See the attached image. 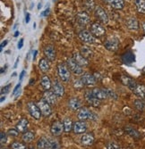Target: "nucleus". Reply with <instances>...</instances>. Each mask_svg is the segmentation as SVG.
<instances>
[{"label":"nucleus","instance_id":"nucleus-1","mask_svg":"<svg viewBox=\"0 0 145 149\" xmlns=\"http://www.w3.org/2000/svg\"><path fill=\"white\" fill-rule=\"evenodd\" d=\"M57 72L60 79L64 82H67L70 79V72L68 70V66H67L64 63H59L57 65Z\"/></svg>","mask_w":145,"mask_h":149},{"label":"nucleus","instance_id":"nucleus-2","mask_svg":"<svg viewBox=\"0 0 145 149\" xmlns=\"http://www.w3.org/2000/svg\"><path fill=\"white\" fill-rule=\"evenodd\" d=\"M78 119L81 120H96L98 119V116L90 111H89L87 108H82L78 113Z\"/></svg>","mask_w":145,"mask_h":149},{"label":"nucleus","instance_id":"nucleus-3","mask_svg":"<svg viewBox=\"0 0 145 149\" xmlns=\"http://www.w3.org/2000/svg\"><path fill=\"white\" fill-rule=\"evenodd\" d=\"M90 32L92 33V35H93L94 37L101 38L105 35L106 31H105L104 27L100 23L94 22V23H92V25L90 26Z\"/></svg>","mask_w":145,"mask_h":149},{"label":"nucleus","instance_id":"nucleus-4","mask_svg":"<svg viewBox=\"0 0 145 149\" xmlns=\"http://www.w3.org/2000/svg\"><path fill=\"white\" fill-rule=\"evenodd\" d=\"M104 46L108 50L115 52L118 49V47H119V40H118L117 38H115V37L109 38L105 41Z\"/></svg>","mask_w":145,"mask_h":149},{"label":"nucleus","instance_id":"nucleus-5","mask_svg":"<svg viewBox=\"0 0 145 149\" xmlns=\"http://www.w3.org/2000/svg\"><path fill=\"white\" fill-rule=\"evenodd\" d=\"M78 37L83 42L87 43V44H92L95 42V37L92 35L91 32L88 31H82L79 32Z\"/></svg>","mask_w":145,"mask_h":149},{"label":"nucleus","instance_id":"nucleus-6","mask_svg":"<svg viewBox=\"0 0 145 149\" xmlns=\"http://www.w3.org/2000/svg\"><path fill=\"white\" fill-rule=\"evenodd\" d=\"M28 110H29V113L36 120H39L41 117V109H39V107L38 106V104L32 103V102H30L28 103Z\"/></svg>","mask_w":145,"mask_h":149},{"label":"nucleus","instance_id":"nucleus-7","mask_svg":"<svg viewBox=\"0 0 145 149\" xmlns=\"http://www.w3.org/2000/svg\"><path fill=\"white\" fill-rule=\"evenodd\" d=\"M67 66L68 68L74 73V74H82L83 73V68L81 65H79L75 60L72 57V58H68L67 59Z\"/></svg>","mask_w":145,"mask_h":149},{"label":"nucleus","instance_id":"nucleus-8","mask_svg":"<svg viewBox=\"0 0 145 149\" xmlns=\"http://www.w3.org/2000/svg\"><path fill=\"white\" fill-rule=\"evenodd\" d=\"M94 15H95L96 18L99 22H101L102 23H108L109 22V16L103 8H101L99 6L96 7L95 11H94Z\"/></svg>","mask_w":145,"mask_h":149},{"label":"nucleus","instance_id":"nucleus-9","mask_svg":"<svg viewBox=\"0 0 145 149\" xmlns=\"http://www.w3.org/2000/svg\"><path fill=\"white\" fill-rule=\"evenodd\" d=\"M64 130V124H63V123H61V121H59V120L54 121L53 124L51 125V128H50V131L52 134L54 135V136H60Z\"/></svg>","mask_w":145,"mask_h":149},{"label":"nucleus","instance_id":"nucleus-10","mask_svg":"<svg viewBox=\"0 0 145 149\" xmlns=\"http://www.w3.org/2000/svg\"><path fill=\"white\" fill-rule=\"evenodd\" d=\"M120 80H121V82H122L125 86H126L128 88H130L131 90H133V91L135 89V88H136V86H137V84H136V82H135V80H134V79H132L131 77L126 76V75H122V76L120 77Z\"/></svg>","mask_w":145,"mask_h":149},{"label":"nucleus","instance_id":"nucleus-11","mask_svg":"<svg viewBox=\"0 0 145 149\" xmlns=\"http://www.w3.org/2000/svg\"><path fill=\"white\" fill-rule=\"evenodd\" d=\"M38 106L39 107V109H41V113L43 115L45 116H48L52 113V110H51V107H50V104L46 102L44 99H41L38 102Z\"/></svg>","mask_w":145,"mask_h":149},{"label":"nucleus","instance_id":"nucleus-12","mask_svg":"<svg viewBox=\"0 0 145 149\" xmlns=\"http://www.w3.org/2000/svg\"><path fill=\"white\" fill-rule=\"evenodd\" d=\"M43 52H44V55L48 60H49L50 62H53L55 60L57 54H56V50L53 47V46H50V45L46 46L43 49Z\"/></svg>","mask_w":145,"mask_h":149},{"label":"nucleus","instance_id":"nucleus-13","mask_svg":"<svg viewBox=\"0 0 145 149\" xmlns=\"http://www.w3.org/2000/svg\"><path fill=\"white\" fill-rule=\"evenodd\" d=\"M81 79L83 82V84L87 85V86H93L97 82V79H96L95 76L92 74H90V73H84L82 76Z\"/></svg>","mask_w":145,"mask_h":149},{"label":"nucleus","instance_id":"nucleus-14","mask_svg":"<svg viewBox=\"0 0 145 149\" xmlns=\"http://www.w3.org/2000/svg\"><path fill=\"white\" fill-rule=\"evenodd\" d=\"M85 99L86 101L92 106H94V107H98L100 105L101 102L99 99L96 98L95 97H93V95H92L91 91H88L85 93Z\"/></svg>","mask_w":145,"mask_h":149},{"label":"nucleus","instance_id":"nucleus-15","mask_svg":"<svg viewBox=\"0 0 145 149\" xmlns=\"http://www.w3.org/2000/svg\"><path fill=\"white\" fill-rule=\"evenodd\" d=\"M43 99L46 102H48L50 105L55 104L57 103V95L53 91L47 90L43 94Z\"/></svg>","mask_w":145,"mask_h":149},{"label":"nucleus","instance_id":"nucleus-16","mask_svg":"<svg viewBox=\"0 0 145 149\" xmlns=\"http://www.w3.org/2000/svg\"><path fill=\"white\" fill-rule=\"evenodd\" d=\"M74 132L75 134H82L84 133L87 130V124L84 123V121L81 120V121H76V123H74Z\"/></svg>","mask_w":145,"mask_h":149},{"label":"nucleus","instance_id":"nucleus-17","mask_svg":"<svg viewBox=\"0 0 145 149\" xmlns=\"http://www.w3.org/2000/svg\"><path fill=\"white\" fill-rule=\"evenodd\" d=\"M73 58L75 60V62L79 64V65H81L82 67L83 66H87L89 62L87 60V58H85L81 53H78V52H74L73 54Z\"/></svg>","mask_w":145,"mask_h":149},{"label":"nucleus","instance_id":"nucleus-18","mask_svg":"<svg viewBox=\"0 0 145 149\" xmlns=\"http://www.w3.org/2000/svg\"><path fill=\"white\" fill-rule=\"evenodd\" d=\"M103 1L110 6L111 7L116 9V10H120L123 9L125 6V1L124 0H103Z\"/></svg>","mask_w":145,"mask_h":149},{"label":"nucleus","instance_id":"nucleus-19","mask_svg":"<svg viewBox=\"0 0 145 149\" xmlns=\"http://www.w3.org/2000/svg\"><path fill=\"white\" fill-rule=\"evenodd\" d=\"M52 91L57 95V97H63V95L64 93V88L63 85L60 84L57 80H55L54 83L52 84Z\"/></svg>","mask_w":145,"mask_h":149},{"label":"nucleus","instance_id":"nucleus-20","mask_svg":"<svg viewBox=\"0 0 145 149\" xmlns=\"http://www.w3.org/2000/svg\"><path fill=\"white\" fill-rule=\"evenodd\" d=\"M93 142H94V137L92 136V134L85 133L81 138V143L84 146H90L93 144Z\"/></svg>","mask_w":145,"mask_h":149},{"label":"nucleus","instance_id":"nucleus-21","mask_svg":"<svg viewBox=\"0 0 145 149\" xmlns=\"http://www.w3.org/2000/svg\"><path fill=\"white\" fill-rule=\"evenodd\" d=\"M91 93L93 95V97H95L96 98L102 100V99H106L108 97V95L106 92V89H102V88H93L91 90Z\"/></svg>","mask_w":145,"mask_h":149},{"label":"nucleus","instance_id":"nucleus-22","mask_svg":"<svg viewBox=\"0 0 145 149\" xmlns=\"http://www.w3.org/2000/svg\"><path fill=\"white\" fill-rule=\"evenodd\" d=\"M76 20L78 22L79 24L81 25H86L90 22V17L88 15V13L85 12H82V13H77L76 15Z\"/></svg>","mask_w":145,"mask_h":149},{"label":"nucleus","instance_id":"nucleus-23","mask_svg":"<svg viewBox=\"0 0 145 149\" xmlns=\"http://www.w3.org/2000/svg\"><path fill=\"white\" fill-rule=\"evenodd\" d=\"M125 25L129 30H138L139 22L134 17H129L125 20Z\"/></svg>","mask_w":145,"mask_h":149},{"label":"nucleus","instance_id":"nucleus-24","mask_svg":"<svg viewBox=\"0 0 145 149\" xmlns=\"http://www.w3.org/2000/svg\"><path fill=\"white\" fill-rule=\"evenodd\" d=\"M125 131L126 134L129 135L130 137H132V138L134 139H139L141 137V133L137 130H135L134 128L131 127V126H126L125 128Z\"/></svg>","mask_w":145,"mask_h":149},{"label":"nucleus","instance_id":"nucleus-25","mask_svg":"<svg viewBox=\"0 0 145 149\" xmlns=\"http://www.w3.org/2000/svg\"><path fill=\"white\" fill-rule=\"evenodd\" d=\"M28 126H29V121L27 119L25 118H22L19 120V123L16 124V130L19 131V132H25L26 130L28 129Z\"/></svg>","mask_w":145,"mask_h":149},{"label":"nucleus","instance_id":"nucleus-26","mask_svg":"<svg viewBox=\"0 0 145 149\" xmlns=\"http://www.w3.org/2000/svg\"><path fill=\"white\" fill-rule=\"evenodd\" d=\"M68 105L73 111H77L81 108L82 103L78 98H71L68 102Z\"/></svg>","mask_w":145,"mask_h":149},{"label":"nucleus","instance_id":"nucleus-27","mask_svg":"<svg viewBox=\"0 0 145 149\" xmlns=\"http://www.w3.org/2000/svg\"><path fill=\"white\" fill-rule=\"evenodd\" d=\"M50 141V138H41L39 139V141L37 142V148L38 149H46L49 144Z\"/></svg>","mask_w":145,"mask_h":149},{"label":"nucleus","instance_id":"nucleus-28","mask_svg":"<svg viewBox=\"0 0 145 149\" xmlns=\"http://www.w3.org/2000/svg\"><path fill=\"white\" fill-rule=\"evenodd\" d=\"M134 93L137 97H141V99H145V86L144 85H137Z\"/></svg>","mask_w":145,"mask_h":149},{"label":"nucleus","instance_id":"nucleus-29","mask_svg":"<svg viewBox=\"0 0 145 149\" xmlns=\"http://www.w3.org/2000/svg\"><path fill=\"white\" fill-rule=\"evenodd\" d=\"M41 87L43 88V89H45L46 91H47V90H49L50 88L52 87L51 80H50V79H49L48 76H43V77L41 78Z\"/></svg>","mask_w":145,"mask_h":149},{"label":"nucleus","instance_id":"nucleus-30","mask_svg":"<svg viewBox=\"0 0 145 149\" xmlns=\"http://www.w3.org/2000/svg\"><path fill=\"white\" fill-rule=\"evenodd\" d=\"M135 7L140 13H145V0H135Z\"/></svg>","mask_w":145,"mask_h":149},{"label":"nucleus","instance_id":"nucleus-31","mask_svg":"<svg viewBox=\"0 0 145 149\" xmlns=\"http://www.w3.org/2000/svg\"><path fill=\"white\" fill-rule=\"evenodd\" d=\"M39 69L41 70V72H48V70L50 68V66H49V63H48V60L47 59H44V58L41 59V61H39Z\"/></svg>","mask_w":145,"mask_h":149},{"label":"nucleus","instance_id":"nucleus-32","mask_svg":"<svg viewBox=\"0 0 145 149\" xmlns=\"http://www.w3.org/2000/svg\"><path fill=\"white\" fill-rule=\"evenodd\" d=\"M64 124V131L65 132H70L71 130L74 128V123L70 118H65L63 121Z\"/></svg>","mask_w":145,"mask_h":149},{"label":"nucleus","instance_id":"nucleus-33","mask_svg":"<svg viewBox=\"0 0 145 149\" xmlns=\"http://www.w3.org/2000/svg\"><path fill=\"white\" fill-rule=\"evenodd\" d=\"M134 104L138 111H141V112L145 111V100L144 99H136L134 102Z\"/></svg>","mask_w":145,"mask_h":149},{"label":"nucleus","instance_id":"nucleus-34","mask_svg":"<svg viewBox=\"0 0 145 149\" xmlns=\"http://www.w3.org/2000/svg\"><path fill=\"white\" fill-rule=\"evenodd\" d=\"M81 54L87 59L93 56V52H92L90 50V48L88 47H81Z\"/></svg>","mask_w":145,"mask_h":149},{"label":"nucleus","instance_id":"nucleus-35","mask_svg":"<svg viewBox=\"0 0 145 149\" xmlns=\"http://www.w3.org/2000/svg\"><path fill=\"white\" fill-rule=\"evenodd\" d=\"M22 140L25 143H30L34 139V133L32 131H27L22 135Z\"/></svg>","mask_w":145,"mask_h":149},{"label":"nucleus","instance_id":"nucleus-36","mask_svg":"<svg viewBox=\"0 0 145 149\" xmlns=\"http://www.w3.org/2000/svg\"><path fill=\"white\" fill-rule=\"evenodd\" d=\"M122 60L126 63H132V62L134 61V56L132 53H125V55L122 56Z\"/></svg>","mask_w":145,"mask_h":149},{"label":"nucleus","instance_id":"nucleus-37","mask_svg":"<svg viewBox=\"0 0 145 149\" xmlns=\"http://www.w3.org/2000/svg\"><path fill=\"white\" fill-rule=\"evenodd\" d=\"M46 149H60V146H59V144H58L57 141L50 139L49 144H48V147Z\"/></svg>","mask_w":145,"mask_h":149},{"label":"nucleus","instance_id":"nucleus-38","mask_svg":"<svg viewBox=\"0 0 145 149\" xmlns=\"http://www.w3.org/2000/svg\"><path fill=\"white\" fill-rule=\"evenodd\" d=\"M83 86H84V84L82 81V79H75L74 81V88L75 89H81L83 88Z\"/></svg>","mask_w":145,"mask_h":149},{"label":"nucleus","instance_id":"nucleus-39","mask_svg":"<svg viewBox=\"0 0 145 149\" xmlns=\"http://www.w3.org/2000/svg\"><path fill=\"white\" fill-rule=\"evenodd\" d=\"M84 6L87 8V10H90V11H92L95 7V4H94L93 0H87V1L85 2V4H84Z\"/></svg>","mask_w":145,"mask_h":149},{"label":"nucleus","instance_id":"nucleus-40","mask_svg":"<svg viewBox=\"0 0 145 149\" xmlns=\"http://www.w3.org/2000/svg\"><path fill=\"white\" fill-rule=\"evenodd\" d=\"M105 89H106V92H107V95H108V97H110V98H113V99H117V95L115 93L114 90L109 89V88H105Z\"/></svg>","mask_w":145,"mask_h":149},{"label":"nucleus","instance_id":"nucleus-41","mask_svg":"<svg viewBox=\"0 0 145 149\" xmlns=\"http://www.w3.org/2000/svg\"><path fill=\"white\" fill-rule=\"evenodd\" d=\"M12 149H26V147L20 142H15L12 144Z\"/></svg>","mask_w":145,"mask_h":149},{"label":"nucleus","instance_id":"nucleus-42","mask_svg":"<svg viewBox=\"0 0 145 149\" xmlns=\"http://www.w3.org/2000/svg\"><path fill=\"white\" fill-rule=\"evenodd\" d=\"M108 149H120V146L116 142H110L108 145Z\"/></svg>","mask_w":145,"mask_h":149},{"label":"nucleus","instance_id":"nucleus-43","mask_svg":"<svg viewBox=\"0 0 145 149\" xmlns=\"http://www.w3.org/2000/svg\"><path fill=\"white\" fill-rule=\"evenodd\" d=\"M6 139H7V138H6V133L5 132H1V134H0V142H1V145L6 144Z\"/></svg>","mask_w":145,"mask_h":149},{"label":"nucleus","instance_id":"nucleus-44","mask_svg":"<svg viewBox=\"0 0 145 149\" xmlns=\"http://www.w3.org/2000/svg\"><path fill=\"white\" fill-rule=\"evenodd\" d=\"M8 134L11 135V136H14V137H16L18 136V134H19V131L15 129H10L8 130Z\"/></svg>","mask_w":145,"mask_h":149},{"label":"nucleus","instance_id":"nucleus-45","mask_svg":"<svg viewBox=\"0 0 145 149\" xmlns=\"http://www.w3.org/2000/svg\"><path fill=\"white\" fill-rule=\"evenodd\" d=\"M10 87H11V84H8V85L5 86L4 88H2V89H1V94L4 95V94L8 93V92H9V89H10Z\"/></svg>","mask_w":145,"mask_h":149},{"label":"nucleus","instance_id":"nucleus-46","mask_svg":"<svg viewBox=\"0 0 145 149\" xmlns=\"http://www.w3.org/2000/svg\"><path fill=\"white\" fill-rule=\"evenodd\" d=\"M23 41H24V39H23V38H21V39H20V41L18 42V47H17L18 49H21V48L23 47Z\"/></svg>","mask_w":145,"mask_h":149},{"label":"nucleus","instance_id":"nucleus-47","mask_svg":"<svg viewBox=\"0 0 145 149\" xmlns=\"http://www.w3.org/2000/svg\"><path fill=\"white\" fill-rule=\"evenodd\" d=\"M20 87H21V83L19 82V83L15 86V88H14V90H13V95H15V94L18 91V88H20Z\"/></svg>","mask_w":145,"mask_h":149},{"label":"nucleus","instance_id":"nucleus-48","mask_svg":"<svg viewBox=\"0 0 145 149\" xmlns=\"http://www.w3.org/2000/svg\"><path fill=\"white\" fill-rule=\"evenodd\" d=\"M49 13V8H47L44 12H42L41 13V16H47L48 15Z\"/></svg>","mask_w":145,"mask_h":149},{"label":"nucleus","instance_id":"nucleus-49","mask_svg":"<svg viewBox=\"0 0 145 149\" xmlns=\"http://www.w3.org/2000/svg\"><path fill=\"white\" fill-rule=\"evenodd\" d=\"M30 22V13H26L25 15V22L28 23Z\"/></svg>","mask_w":145,"mask_h":149},{"label":"nucleus","instance_id":"nucleus-50","mask_svg":"<svg viewBox=\"0 0 145 149\" xmlns=\"http://www.w3.org/2000/svg\"><path fill=\"white\" fill-rule=\"evenodd\" d=\"M8 43V41H7V40H5V41H3L2 42V44H1V46H0V49H1V51L3 50V47L6 45Z\"/></svg>","mask_w":145,"mask_h":149},{"label":"nucleus","instance_id":"nucleus-51","mask_svg":"<svg viewBox=\"0 0 145 149\" xmlns=\"http://www.w3.org/2000/svg\"><path fill=\"white\" fill-rule=\"evenodd\" d=\"M24 74H25V71L23 70V71H22V72L20 73V77H19V79H20V81H22V78H23Z\"/></svg>","mask_w":145,"mask_h":149},{"label":"nucleus","instance_id":"nucleus-52","mask_svg":"<svg viewBox=\"0 0 145 149\" xmlns=\"http://www.w3.org/2000/svg\"><path fill=\"white\" fill-rule=\"evenodd\" d=\"M19 60H20V58H19V56H18L17 59H16V61H15V65H14V68H16V67H17V64H18V63H19Z\"/></svg>","mask_w":145,"mask_h":149},{"label":"nucleus","instance_id":"nucleus-53","mask_svg":"<svg viewBox=\"0 0 145 149\" xmlns=\"http://www.w3.org/2000/svg\"><path fill=\"white\" fill-rule=\"evenodd\" d=\"M37 54H38V51L35 50V51H34V56H33V60H35V58H36V56H37Z\"/></svg>","mask_w":145,"mask_h":149},{"label":"nucleus","instance_id":"nucleus-54","mask_svg":"<svg viewBox=\"0 0 145 149\" xmlns=\"http://www.w3.org/2000/svg\"><path fill=\"white\" fill-rule=\"evenodd\" d=\"M6 65L5 67H3V68L1 69V73H4V72H6Z\"/></svg>","mask_w":145,"mask_h":149},{"label":"nucleus","instance_id":"nucleus-55","mask_svg":"<svg viewBox=\"0 0 145 149\" xmlns=\"http://www.w3.org/2000/svg\"><path fill=\"white\" fill-rule=\"evenodd\" d=\"M19 34H20V32H19V31H15V35H14V36L16 38V37H18V36H19Z\"/></svg>","mask_w":145,"mask_h":149},{"label":"nucleus","instance_id":"nucleus-56","mask_svg":"<svg viewBox=\"0 0 145 149\" xmlns=\"http://www.w3.org/2000/svg\"><path fill=\"white\" fill-rule=\"evenodd\" d=\"M5 100H6V97H4V96H3V97H1V100H0V101H1V103H3Z\"/></svg>","mask_w":145,"mask_h":149},{"label":"nucleus","instance_id":"nucleus-57","mask_svg":"<svg viewBox=\"0 0 145 149\" xmlns=\"http://www.w3.org/2000/svg\"><path fill=\"white\" fill-rule=\"evenodd\" d=\"M41 6H42V5H41V3H39V4L38 5V9L39 10V9H41Z\"/></svg>","mask_w":145,"mask_h":149},{"label":"nucleus","instance_id":"nucleus-58","mask_svg":"<svg viewBox=\"0 0 145 149\" xmlns=\"http://www.w3.org/2000/svg\"><path fill=\"white\" fill-rule=\"evenodd\" d=\"M142 27H143V31H144V32H145V23H143Z\"/></svg>","mask_w":145,"mask_h":149},{"label":"nucleus","instance_id":"nucleus-59","mask_svg":"<svg viewBox=\"0 0 145 149\" xmlns=\"http://www.w3.org/2000/svg\"><path fill=\"white\" fill-rule=\"evenodd\" d=\"M15 76H16V72H14V73H13V75H12V77H15Z\"/></svg>","mask_w":145,"mask_h":149}]
</instances>
